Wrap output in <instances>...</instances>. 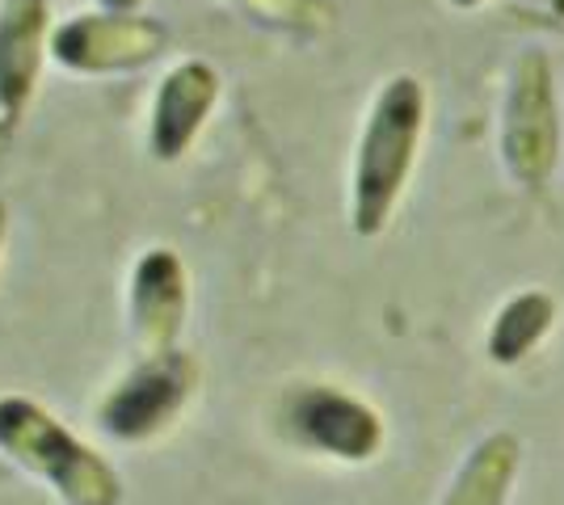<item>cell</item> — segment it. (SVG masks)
I'll return each instance as SVG.
<instances>
[{
	"mask_svg": "<svg viewBox=\"0 0 564 505\" xmlns=\"http://www.w3.org/2000/svg\"><path fill=\"white\" fill-rule=\"evenodd\" d=\"M425 85L417 76H388L371 97V110L358 131L350 168V232L354 237H379L392 216L425 135Z\"/></svg>",
	"mask_w": 564,
	"mask_h": 505,
	"instance_id": "6da1fadb",
	"label": "cell"
},
{
	"mask_svg": "<svg viewBox=\"0 0 564 505\" xmlns=\"http://www.w3.org/2000/svg\"><path fill=\"white\" fill-rule=\"evenodd\" d=\"M0 455L43 481L64 505H118L122 476L68 421L22 392L0 396Z\"/></svg>",
	"mask_w": 564,
	"mask_h": 505,
	"instance_id": "7a4b0ae2",
	"label": "cell"
},
{
	"mask_svg": "<svg viewBox=\"0 0 564 505\" xmlns=\"http://www.w3.org/2000/svg\"><path fill=\"white\" fill-rule=\"evenodd\" d=\"M198 396V362L186 350L135 354V362L97 396L94 421L110 442L140 447L169 433Z\"/></svg>",
	"mask_w": 564,
	"mask_h": 505,
	"instance_id": "3957f363",
	"label": "cell"
},
{
	"mask_svg": "<svg viewBox=\"0 0 564 505\" xmlns=\"http://www.w3.org/2000/svg\"><path fill=\"white\" fill-rule=\"evenodd\" d=\"M169 51V25L152 13L85 9L51 30V64L72 76H131Z\"/></svg>",
	"mask_w": 564,
	"mask_h": 505,
	"instance_id": "277c9868",
	"label": "cell"
},
{
	"mask_svg": "<svg viewBox=\"0 0 564 505\" xmlns=\"http://www.w3.org/2000/svg\"><path fill=\"white\" fill-rule=\"evenodd\" d=\"M501 161L518 186L540 190L561 161V101L547 51H522L501 110Z\"/></svg>",
	"mask_w": 564,
	"mask_h": 505,
	"instance_id": "5b68a950",
	"label": "cell"
},
{
	"mask_svg": "<svg viewBox=\"0 0 564 505\" xmlns=\"http://www.w3.org/2000/svg\"><path fill=\"white\" fill-rule=\"evenodd\" d=\"M279 430L286 442L337 463H367L383 447V417L367 400L333 384H300L279 400Z\"/></svg>",
	"mask_w": 564,
	"mask_h": 505,
	"instance_id": "8992f818",
	"label": "cell"
},
{
	"mask_svg": "<svg viewBox=\"0 0 564 505\" xmlns=\"http://www.w3.org/2000/svg\"><path fill=\"white\" fill-rule=\"evenodd\" d=\"M189 316V270L177 249L148 244L127 274V329L140 354L182 350Z\"/></svg>",
	"mask_w": 564,
	"mask_h": 505,
	"instance_id": "52a82bcc",
	"label": "cell"
},
{
	"mask_svg": "<svg viewBox=\"0 0 564 505\" xmlns=\"http://www.w3.org/2000/svg\"><path fill=\"white\" fill-rule=\"evenodd\" d=\"M219 94H224V76L215 64L198 55L169 64L148 101V135H143L148 156L161 165H177L207 131Z\"/></svg>",
	"mask_w": 564,
	"mask_h": 505,
	"instance_id": "ba28073f",
	"label": "cell"
},
{
	"mask_svg": "<svg viewBox=\"0 0 564 505\" xmlns=\"http://www.w3.org/2000/svg\"><path fill=\"white\" fill-rule=\"evenodd\" d=\"M51 0H0V127L25 119L51 59Z\"/></svg>",
	"mask_w": 564,
	"mask_h": 505,
	"instance_id": "9c48e42d",
	"label": "cell"
},
{
	"mask_svg": "<svg viewBox=\"0 0 564 505\" xmlns=\"http://www.w3.org/2000/svg\"><path fill=\"white\" fill-rule=\"evenodd\" d=\"M518 463H522V442H518L514 433H485L468 451V459L459 463L447 497L438 505H506L510 488H514Z\"/></svg>",
	"mask_w": 564,
	"mask_h": 505,
	"instance_id": "30bf717a",
	"label": "cell"
},
{
	"mask_svg": "<svg viewBox=\"0 0 564 505\" xmlns=\"http://www.w3.org/2000/svg\"><path fill=\"white\" fill-rule=\"evenodd\" d=\"M556 325V299L547 290H518L514 299L501 304L489 329V359L501 366L522 362Z\"/></svg>",
	"mask_w": 564,
	"mask_h": 505,
	"instance_id": "8fae6325",
	"label": "cell"
},
{
	"mask_svg": "<svg viewBox=\"0 0 564 505\" xmlns=\"http://www.w3.org/2000/svg\"><path fill=\"white\" fill-rule=\"evenodd\" d=\"M245 18L282 30V34H300V39H321L337 22L333 0H228Z\"/></svg>",
	"mask_w": 564,
	"mask_h": 505,
	"instance_id": "7c38bea8",
	"label": "cell"
},
{
	"mask_svg": "<svg viewBox=\"0 0 564 505\" xmlns=\"http://www.w3.org/2000/svg\"><path fill=\"white\" fill-rule=\"evenodd\" d=\"M148 0H94V9H118V13H135Z\"/></svg>",
	"mask_w": 564,
	"mask_h": 505,
	"instance_id": "4fadbf2b",
	"label": "cell"
},
{
	"mask_svg": "<svg viewBox=\"0 0 564 505\" xmlns=\"http://www.w3.org/2000/svg\"><path fill=\"white\" fill-rule=\"evenodd\" d=\"M4 241H9V207L0 198V253H4Z\"/></svg>",
	"mask_w": 564,
	"mask_h": 505,
	"instance_id": "5bb4252c",
	"label": "cell"
},
{
	"mask_svg": "<svg viewBox=\"0 0 564 505\" xmlns=\"http://www.w3.org/2000/svg\"><path fill=\"white\" fill-rule=\"evenodd\" d=\"M451 9H464V13H468V9H480V4H485V0H447Z\"/></svg>",
	"mask_w": 564,
	"mask_h": 505,
	"instance_id": "9a60e30c",
	"label": "cell"
},
{
	"mask_svg": "<svg viewBox=\"0 0 564 505\" xmlns=\"http://www.w3.org/2000/svg\"><path fill=\"white\" fill-rule=\"evenodd\" d=\"M556 4H564V0H556Z\"/></svg>",
	"mask_w": 564,
	"mask_h": 505,
	"instance_id": "2e32d148",
	"label": "cell"
}]
</instances>
